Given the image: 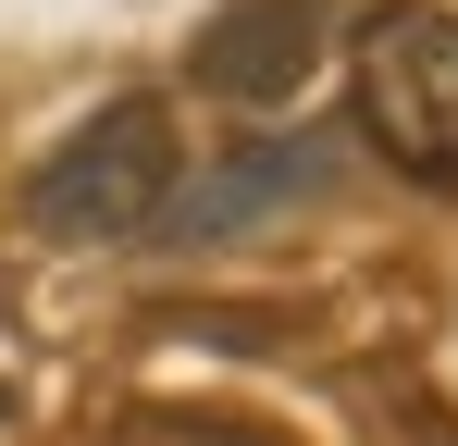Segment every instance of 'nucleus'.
<instances>
[{
  "label": "nucleus",
  "mask_w": 458,
  "mask_h": 446,
  "mask_svg": "<svg viewBox=\"0 0 458 446\" xmlns=\"http://www.w3.org/2000/svg\"><path fill=\"white\" fill-rule=\"evenodd\" d=\"M322 174H335V149H322V137H260V149H235L224 174H199V199H174V211H161V236H186V248H211V236H248L260 211L310 199Z\"/></svg>",
  "instance_id": "20e7f679"
},
{
  "label": "nucleus",
  "mask_w": 458,
  "mask_h": 446,
  "mask_svg": "<svg viewBox=\"0 0 458 446\" xmlns=\"http://www.w3.org/2000/svg\"><path fill=\"white\" fill-rule=\"evenodd\" d=\"M174 199H186V149H174V112L161 99H99L75 137L25 174V223L50 248H124Z\"/></svg>",
  "instance_id": "f257e3e1"
},
{
  "label": "nucleus",
  "mask_w": 458,
  "mask_h": 446,
  "mask_svg": "<svg viewBox=\"0 0 458 446\" xmlns=\"http://www.w3.org/2000/svg\"><path fill=\"white\" fill-rule=\"evenodd\" d=\"M0 422H13V384H0Z\"/></svg>",
  "instance_id": "423d86ee"
},
{
  "label": "nucleus",
  "mask_w": 458,
  "mask_h": 446,
  "mask_svg": "<svg viewBox=\"0 0 458 446\" xmlns=\"http://www.w3.org/2000/svg\"><path fill=\"white\" fill-rule=\"evenodd\" d=\"M335 50H347V0H224L186 38V87L248 112V124H285Z\"/></svg>",
  "instance_id": "7ed1b4c3"
},
{
  "label": "nucleus",
  "mask_w": 458,
  "mask_h": 446,
  "mask_svg": "<svg viewBox=\"0 0 458 446\" xmlns=\"http://www.w3.org/2000/svg\"><path fill=\"white\" fill-rule=\"evenodd\" d=\"M347 99H360V137L421 174V186H458V13L434 0H384L347 25Z\"/></svg>",
  "instance_id": "f03ea898"
},
{
  "label": "nucleus",
  "mask_w": 458,
  "mask_h": 446,
  "mask_svg": "<svg viewBox=\"0 0 458 446\" xmlns=\"http://www.w3.org/2000/svg\"><path fill=\"white\" fill-rule=\"evenodd\" d=\"M99 446H260L248 422H211V409H124Z\"/></svg>",
  "instance_id": "39448f33"
}]
</instances>
